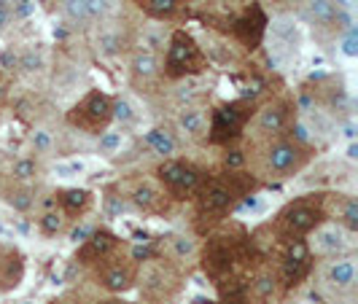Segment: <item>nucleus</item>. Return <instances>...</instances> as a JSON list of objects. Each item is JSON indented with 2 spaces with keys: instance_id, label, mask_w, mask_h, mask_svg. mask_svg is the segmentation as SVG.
I'll return each mask as SVG.
<instances>
[{
  "instance_id": "obj_1",
  "label": "nucleus",
  "mask_w": 358,
  "mask_h": 304,
  "mask_svg": "<svg viewBox=\"0 0 358 304\" xmlns=\"http://www.w3.org/2000/svg\"><path fill=\"white\" fill-rule=\"evenodd\" d=\"M253 189H256V178L245 175L243 170H234V173L224 170L221 175H213V178L205 175L194 194V226L199 232L218 226L237 208V202Z\"/></svg>"
},
{
  "instance_id": "obj_2",
  "label": "nucleus",
  "mask_w": 358,
  "mask_h": 304,
  "mask_svg": "<svg viewBox=\"0 0 358 304\" xmlns=\"http://www.w3.org/2000/svg\"><path fill=\"white\" fill-rule=\"evenodd\" d=\"M253 253L251 237L243 232L240 226H227L221 232H215L205 248H199V259H202V269L205 275H210L215 286H245L240 283V272L245 269L248 259Z\"/></svg>"
},
{
  "instance_id": "obj_3",
  "label": "nucleus",
  "mask_w": 358,
  "mask_h": 304,
  "mask_svg": "<svg viewBox=\"0 0 358 304\" xmlns=\"http://www.w3.org/2000/svg\"><path fill=\"white\" fill-rule=\"evenodd\" d=\"M313 159V145L294 140L291 135H280L264 143H248L245 164L253 170V178L286 180L302 173Z\"/></svg>"
},
{
  "instance_id": "obj_4",
  "label": "nucleus",
  "mask_w": 358,
  "mask_h": 304,
  "mask_svg": "<svg viewBox=\"0 0 358 304\" xmlns=\"http://www.w3.org/2000/svg\"><path fill=\"white\" fill-rule=\"evenodd\" d=\"M299 11L310 24L313 38L321 43L323 49H331L334 43H340L345 33L350 30L348 8H345L342 0H302Z\"/></svg>"
},
{
  "instance_id": "obj_5",
  "label": "nucleus",
  "mask_w": 358,
  "mask_h": 304,
  "mask_svg": "<svg viewBox=\"0 0 358 304\" xmlns=\"http://www.w3.org/2000/svg\"><path fill=\"white\" fill-rule=\"evenodd\" d=\"M205 68H208V57L202 52V46L186 30H173L164 46L162 75L170 81H178L186 75H199L205 73Z\"/></svg>"
},
{
  "instance_id": "obj_6",
  "label": "nucleus",
  "mask_w": 358,
  "mask_h": 304,
  "mask_svg": "<svg viewBox=\"0 0 358 304\" xmlns=\"http://www.w3.org/2000/svg\"><path fill=\"white\" fill-rule=\"evenodd\" d=\"M315 288L329 302H353L358 291L356 256L323 259L318 272H315Z\"/></svg>"
},
{
  "instance_id": "obj_7",
  "label": "nucleus",
  "mask_w": 358,
  "mask_h": 304,
  "mask_svg": "<svg viewBox=\"0 0 358 304\" xmlns=\"http://www.w3.org/2000/svg\"><path fill=\"white\" fill-rule=\"evenodd\" d=\"M65 122H68V126H73L76 132L100 138L108 126H110V122H113V100L100 89L84 92V94L73 103L71 110H68Z\"/></svg>"
},
{
  "instance_id": "obj_8",
  "label": "nucleus",
  "mask_w": 358,
  "mask_h": 304,
  "mask_svg": "<svg viewBox=\"0 0 358 304\" xmlns=\"http://www.w3.org/2000/svg\"><path fill=\"white\" fill-rule=\"evenodd\" d=\"M323 194H307L294 202H288L286 208L275 218V232L288 240H305L318 224H323Z\"/></svg>"
},
{
  "instance_id": "obj_9",
  "label": "nucleus",
  "mask_w": 358,
  "mask_h": 304,
  "mask_svg": "<svg viewBox=\"0 0 358 304\" xmlns=\"http://www.w3.org/2000/svg\"><path fill=\"white\" fill-rule=\"evenodd\" d=\"M262 43L267 46L269 62L275 68H291L302 54V33L296 19L291 14H278L272 22H267Z\"/></svg>"
},
{
  "instance_id": "obj_10",
  "label": "nucleus",
  "mask_w": 358,
  "mask_h": 304,
  "mask_svg": "<svg viewBox=\"0 0 358 304\" xmlns=\"http://www.w3.org/2000/svg\"><path fill=\"white\" fill-rule=\"evenodd\" d=\"M157 175V183L167 191V197L173 202H180V199H192L197 194L199 183L205 180V173L199 170L194 161L180 159V157H173V159H162L154 170Z\"/></svg>"
},
{
  "instance_id": "obj_11",
  "label": "nucleus",
  "mask_w": 358,
  "mask_h": 304,
  "mask_svg": "<svg viewBox=\"0 0 358 304\" xmlns=\"http://www.w3.org/2000/svg\"><path fill=\"white\" fill-rule=\"evenodd\" d=\"M90 43L92 49L100 54V57H119V54L129 49V46H135V33H138V27L129 22L127 17V8L119 14V17H110L106 22H97V24H92L90 30Z\"/></svg>"
},
{
  "instance_id": "obj_12",
  "label": "nucleus",
  "mask_w": 358,
  "mask_h": 304,
  "mask_svg": "<svg viewBox=\"0 0 358 304\" xmlns=\"http://www.w3.org/2000/svg\"><path fill=\"white\" fill-rule=\"evenodd\" d=\"M253 106L251 100H232V103H221L210 113V135H208V143H218V145H229L232 140H237L245 126L251 122Z\"/></svg>"
},
{
  "instance_id": "obj_13",
  "label": "nucleus",
  "mask_w": 358,
  "mask_h": 304,
  "mask_svg": "<svg viewBox=\"0 0 358 304\" xmlns=\"http://www.w3.org/2000/svg\"><path fill=\"white\" fill-rule=\"evenodd\" d=\"M291 100L286 97H272L267 100L259 110H253L251 122L245 126V135L251 143H264L272 138L286 135V129L291 126Z\"/></svg>"
},
{
  "instance_id": "obj_14",
  "label": "nucleus",
  "mask_w": 358,
  "mask_h": 304,
  "mask_svg": "<svg viewBox=\"0 0 358 304\" xmlns=\"http://www.w3.org/2000/svg\"><path fill=\"white\" fill-rule=\"evenodd\" d=\"M307 251L313 259H340V256H353L356 251V232H348L337 221H323L313 232L307 234Z\"/></svg>"
},
{
  "instance_id": "obj_15",
  "label": "nucleus",
  "mask_w": 358,
  "mask_h": 304,
  "mask_svg": "<svg viewBox=\"0 0 358 304\" xmlns=\"http://www.w3.org/2000/svg\"><path fill=\"white\" fill-rule=\"evenodd\" d=\"M138 280L148 302H170L180 291V269L164 259H151L138 272Z\"/></svg>"
},
{
  "instance_id": "obj_16",
  "label": "nucleus",
  "mask_w": 358,
  "mask_h": 304,
  "mask_svg": "<svg viewBox=\"0 0 358 304\" xmlns=\"http://www.w3.org/2000/svg\"><path fill=\"white\" fill-rule=\"evenodd\" d=\"M122 189V199H127L132 208H138L145 215H164L170 213L173 199L162 189L157 178H132L127 180Z\"/></svg>"
},
{
  "instance_id": "obj_17",
  "label": "nucleus",
  "mask_w": 358,
  "mask_h": 304,
  "mask_svg": "<svg viewBox=\"0 0 358 304\" xmlns=\"http://www.w3.org/2000/svg\"><path fill=\"white\" fill-rule=\"evenodd\" d=\"M127 68H129V84H132L135 92H141L145 97L159 92V84L164 78L162 75V54L135 49L129 54V65Z\"/></svg>"
},
{
  "instance_id": "obj_18",
  "label": "nucleus",
  "mask_w": 358,
  "mask_h": 304,
  "mask_svg": "<svg viewBox=\"0 0 358 304\" xmlns=\"http://www.w3.org/2000/svg\"><path fill=\"white\" fill-rule=\"evenodd\" d=\"M180 143H192L202 145L208 143V135H210V113L205 106H183L176 108L173 113V126Z\"/></svg>"
},
{
  "instance_id": "obj_19",
  "label": "nucleus",
  "mask_w": 358,
  "mask_h": 304,
  "mask_svg": "<svg viewBox=\"0 0 358 304\" xmlns=\"http://www.w3.org/2000/svg\"><path fill=\"white\" fill-rule=\"evenodd\" d=\"M275 269H278V277H280L283 288L299 286L313 269V256L307 251L305 240H288Z\"/></svg>"
},
{
  "instance_id": "obj_20",
  "label": "nucleus",
  "mask_w": 358,
  "mask_h": 304,
  "mask_svg": "<svg viewBox=\"0 0 358 304\" xmlns=\"http://www.w3.org/2000/svg\"><path fill=\"white\" fill-rule=\"evenodd\" d=\"M97 280L110 294H124L138 283V267L132 259H116V253L97 264Z\"/></svg>"
},
{
  "instance_id": "obj_21",
  "label": "nucleus",
  "mask_w": 358,
  "mask_h": 304,
  "mask_svg": "<svg viewBox=\"0 0 358 304\" xmlns=\"http://www.w3.org/2000/svg\"><path fill=\"white\" fill-rule=\"evenodd\" d=\"M159 251L164 261H170L173 267L183 269V267H192L199 259V243L192 234L173 232V234H164L159 240Z\"/></svg>"
},
{
  "instance_id": "obj_22",
  "label": "nucleus",
  "mask_w": 358,
  "mask_h": 304,
  "mask_svg": "<svg viewBox=\"0 0 358 304\" xmlns=\"http://www.w3.org/2000/svg\"><path fill=\"white\" fill-rule=\"evenodd\" d=\"M213 89V78H208L205 73L199 75H186L173 81V89H170V100L176 108L183 106H202L208 100V94Z\"/></svg>"
},
{
  "instance_id": "obj_23",
  "label": "nucleus",
  "mask_w": 358,
  "mask_h": 304,
  "mask_svg": "<svg viewBox=\"0 0 358 304\" xmlns=\"http://www.w3.org/2000/svg\"><path fill=\"white\" fill-rule=\"evenodd\" d=\"M119 245H122V240L113 232H108V229H94V232L81 243L76 261H81V264H94V267H97L100 261H106V259H110L113 253L119 251Z\"/></svg>"
},
{
  "instance_id": "obj_24",
  "label": "nucleus",
  "mask_w": 358,
  "mask_h": 304,
  "mask_svg": "<svg viewBox=\"0 0 358 304\" xmlns=\"http://www.w3.org/2000/svg\"><path fill=\"white\" fill-rule=\"evenodd\" d=\"M84 81H87V68L84 65H78L76 59H68V57L57 59L52 71V87L57 97H68L73 92H78V87Z\"/></svg>"
},
{
  "instance_id": "obj_25",
  "label": "nucleus",
  "mask_w": 358,
  "mask_h": 304,
  "mask_svg": "<svg viewBox=\"0 0 358 304\" xmlns=\"http://www.w3.org/2000/svg\"><path fill=\"white\" fill-rule=\"evenodd\" d=\"M283 288L280 277H278V269L275 267H259L251 275V283H245V294H248V304H269L278 291Z\"/></svg>"
},
{
  "instance_id": "obj_26",
  "label": "nucleus",
  "mask_w": 358,
  "mask_h": 304,
  "mask_svg": "<svg viewBox=\"0 0 358 304\" xmlns=\"http://www.w3.org/2000/svg\"><path fill=\"white\" fill-rule=\"evenodd\" d=\"M14 68L24 81H41L49 73V57L38 43H30L14 54Z\"/></svg>"
},
{
  "instance_id": "obj_27",
  "label": "nucleus",
  "mask_w": 358,
  "mask_h": 304,
  "mask_svg": "<svg viewBox=\"0 0 358 304\" xmlns=\"http://www.w3.org/2000/svg\"><path fill=\"white\" fill-rule=\"evenodd\" d=\"M323 213L334 215L348 232L358 234V199L353 194H323Z\"/></svg>"
},
{
  "instance_id": "obj_28",
  "label": "nucleus",
  "mask_w": 358,
  "mask_h": 304,
  "mask_svg": "<svg viewBox=\"0 0 358 304\" xmlns=\"http://www.w3.org/2000/svg\"><path fill=\"white\" fill-rule=\"evenodd\" d=\"M52 205L68 221H78V218H84V215L90 213L92 194L87 189H59V191H54Z\"/></svg>"
},
{
  "instance_id": "obj_29",
  "label": "nucleus",
  "mask_w": 358,
  "mask_h": 304,
  "mask_svg": "<svg viewBox=\"0 0 358 304\" xmlns=\"http://www.w3.org/2000/svg\"><path fill=\"white\" fill-rule=\"evenodd\" d=\"M30 148L36 159H52L62 151V132L52 124H36L30 132Z\"/></svg>"
},
{
  "instance_id": "obj_30",
  "label": "nucleus",
  "mask_w": 358,
  "mask_h": 304,
  "mask_svg": "<svg viewBox=\"0 0 358 304\" xmlns=\"http://www.w3.org/2000/svg\"><path fill=\"white\" fill-rule=\"evenodd\" d=\"M24 277V259L14 245H0V291H14Z\"/></svg>"
},
{
  "instance_id": "obj_31",
  "label": "nucleus",
  "mask_w": 358,
  "mask_h": 304,
  "mask_svg": "<svg viewBox=\"0 0 358 304\" xmlns=\"http://www.w3.org/2000/svg\"><path fill=\"white\" fill-rule=\"evenodd\" d=\"M143 145L157 157V159H173L178 157L180 140L176 138V132L170 126H151L143 135Z\"/></svg>"
},
{
  "instance_id": "obj_32",
  "label": "nucleus",
  "mask_w": 358,
  "mask_h": 304,
  "mask_svg": "<svg viewBox=\"0 0 358 304\" xmlns=\"http://www.w3.org/2000/svg\"><path fill=\"white\" fill-rule=\"evenodd\" d=\"M132 3L154 22H176L186 11V0H132Z\"/></svg>"
},
{
  "instance_id": "obj_33",
  "label": "nucleus",
  "mask_w": 358,
  "mask_h": 304,
  "mask_svg": "<svg viewBox=\"0 0 358 304\" xmlns=\"http://www.w3.org/2000/svg\"><path fill=\"white\" fill-rule=\"evenodd\" d=\"M167 41H170V30L162 22H154V19L148 24H141L138 33H135V46L143 49V52L162 54L164 46H167Z\"/></svg>"
},
{
  "instance_id": "obj_34",
  "label": "nucleus",
  "mask_w": 358,
  "mask_h": 304,
  "mask_svg": "<svg viewBox=\"0 0 358 304\" xmlns=\"http://www.w3.org/2000/svg\"><path fill=\"white\" fill-rule=\"evenodd\" d=\"M41 159L36 157H17V159L8 164L6 170V178L8 183H19V186H36L41 180Z\"/></svg>"
},
{
  "instance_id": "obj_35",
  "label": "nucleus",
  "mask_w": 358,
  "mask_h": 304,
  "mask_svg": "<svg viewBox=\"0 0 358 304\" xmlns=\"http://www.w3.org/2000/svg\"><path fill=\"white\" fill-rule=\"evenodd\" d=\"M59 17L65 19V24L73 30H90L92 14H90V0H57Z\"/></svg>"
},
{
  "instance_id": "obj_36",
  "label": "nucleus",
  "mask_w": 358,
  "mask_h": 304,
  "mask_svg": "<svg viewBox=\"0 0 358 304\" xmlns=\"http://www.w3.org/2000/svg\"><path fill=\"white\" fill-rule=\"evenodd\" d=\"M3 199L17 210V213H33L38 205L36 186H19V183H8L3 189Z\"/></svg>"
},
{
  "instance_id": "obj_37",
  "label": "nucleus",
  "mask_w": 358,
  "mask_h": 304,
  "mask_svg": "<svg viewBox=\"0 0 358 304\" xmlns=\"http://www.w3.org/2000/svg\"><path fill=\"white\" fill-rule=\"evenodd\" d=\"M36 224L41 234H46V237H57V234L68 232V226H71V221L59 213L52 202L46 208H41V213L36 215Z\"/></svg>"
},
{
  "instance_id": "obj_38",
  "label": "nucleus",
  "mask_w": 358,
  "mask_h": 304,
  "mask_svg": "<svg viewBox=\"0 0 358 304\" xmlns=\"http://www.w3.org/2000/svg\"><path fill=\"white\" fill-rule=\"evenodd\" d=\"M124 143H127L124 129H106V132L97 138V151H100L103 157H116V154L124 151Z\"/></svg>"
},
{
  "instance_id": "obj_39",
  "label": "nucleus",
  "mask_w": 358,
  "mask_h": 304,
  "mask_svg": "<svg viewBox=\"0 0 358 304\" xmlns=\"http://www.w3.org/2000/svg\"><path fill=\"white\" fill-rule=\"evenodd\" d=\"M113 122L119 124V129H124V132L138 124V110H135V106L127 97H116L113 100Z\"/></svg>"
},
{
  "instance_id": "obj_40",
  "label": "nucleus",
  "mask_w": 358,
  "mask_h": 304,
  "mask_svg": "<svg viewBox=\"0 0 358 304\" xmlns=\"http://www.w3.org/2000/svg\"><path fill=\"white\" fill-rule=\"evenodd\" d=\"M17 17V0H0V36H6Z\"/></svg>"
},
{
  "instance_id": "obj_41",
  "label": "nucleus",
  "mask_w": 358,
  "mask_h": 304,
  "mask_svg": "<svg viewBox=\"0 0 358 304\" xmlns=\"http://www.w3.org/2000/svg\"><path fill=\"white\" fill-rule=\"evenodd\" d=\"M94 232V226L92 224H81V226H73L71 229V240L73 243H84L90 234Z\"/></svg>"
},
{
  "instance_id": "obj_42",
  "label": "nucleus",
  "mask_w": 358,
  "mask_h": 304,
  "mask_svg": "<svg viewBox=\"0 0 358 304\" xmlns=\"http://www.w3.org/2000/svg\"><path fill=\"white\" fill-rule=\"evenodd\" d=\"M100 304H129V302H122V299H108V302H100Z\"/></svg>"
}]
</instances>
